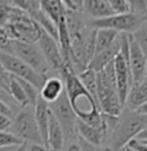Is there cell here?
<instances>
[{"instance_id": "obj_1", "label": "cell", "mask_w": 147, "mask_h": 151, "mask_svg": "<svg viewBox=\"0 0 147 151\" xmlns=\"http://www.w3.org/2000/svg\"><path fill=\"white\" fill-rule=\"evenodd\" d=\"M60 78L63 80L65 92L77 118L88 124L103 127V115L98 107L97 101L81 84L77 74L72 68L67 67Z\"/></svg>"}, {"instance_id": "obj_2", "label": "cell", "mask_w": 147, "mask_h": 151, "mask_svg": "<svg viewBox=\"0 0 147 151\" xmlns=\"http://www.w3.org/2000/svg\"><path fill=\"white\" fill-rule=\"evenodd\" d=\"M146 127L147 115L134 110L123 109L116 119L114 128L105 141V145H107L112 151H119L132 138L138 136V133Z\"/></svg>"}, {"instance_id": "obj_3", "label": "cell", "mask_w": 147, "mask_h": 151, "mask_svg": "<svg viewBox=\"0 0 147 151\" xmlns=\"http://www.w3.org/2000/svg\"><path fill=\"white\" fill-rule=\"evenodd\" d=\"M4 27L12 40L29 43H36L43 32L42 27L37 25L30 13L14 6H12L9 19Z\"/></svg>"}, {"instance_id": "obj_4", "label": "cell", "mask_w": 147, "mask_h": 151, "mask_svg": "<svg viewBox=\"0 0 147 151\" xmlns=\"http://www.w3.org/2000/svg\"><path fill=\"white\" fill-rule=\"evenodd\" d=\"M88 22L92 29H111L118 32L132 34L142 23H145V19L141 14L134 12H125L112 13L101 18H88Z\"/></svg>"}, {"instance_id": "obj_5", "label": "cell", "mask_w": 147, "mask_h": 151, "mask_svg": "<svg viewBox=\"0 0 147 151\" xmlns=\"http://www.w3.org/2000/svg\"><path fill=\"white\" fill-rule=\"evenodd\" d=\"M9 129L26 143H43L35 115H34V106L27 105L22 107L21 111L12 120Z\"/></svg>"}, {"instance_id": "obj_6", "label": "cell", "mask_w": 147, "mask_h": 151, "mask_svg": "<svg viewBox=\"0 0 147 151\" xmlns=\"http://www.w3.org/2000/svg\"><path fill=\"white\" fill-rule=\"evenodd\" d=\"M12 53L17 56L19 60H22L30 67H32L35 71L44 76H49V73H52L50 67L48 66L44 54L42 53L39 45L36 43L21 42V40H12Z\"/></svg>"}, {"instance_id": "obj_7", "label": "cell", "mask_w": 147, "mask_h": 151, "mask_svg": "<svg viewBox=\"0 0 147 151\" xmlns=\"http://www.w3.org/2000/svg\"><path fill=\"white\" fill-rule=\"evenodd\" d=\"M0 65H1L3 68L8 74L13 75V76H17L19 79H23L26 81H30L39 91L42 88L44 80L47 79V76H44V75L35 71L32 67H30L29 65L25 63L22 60H19L13 53H6V52L0 50Z\"/></svg>"}, {"instance_id": "obj_8", "label": "cell", "mask_w": 147, "mask_h": 151, "mask_svg": "<svg viewBox=\"0 0 147 151\" xmlns=\"http://www.w3.org/2000/svg\"><path fill=\"white\" fill-rule=\"evenodd\" d=\"M49 109L56 116V119L60 123L61 128L65 134V142L76 138V119L77 116L75 114L72 106L67 98L66 92L58 97L56 101L49 104Z\"/></svg>"}, {"instance_id": "obj_9", "label": "cell", "mask_w": 147, "mask_h": 151, "mask_svg": "<svg viewBox=\"0 0 147 151\" xmlns=\"http://www.w3.org/2000/svg\"><path fill=\"white\" fill-rule=\"evenodd\" d=\"M36 44L39 45L42 53L44 54V58H45L48 66L50 67L52 73H56L58 76H61V75L63 74V71L66 70L68 66L63 61V57H62V54H61V49H60V45H58V42L53 36H50L49 34L43 31L40 37L37 39Z\"/></svg>"}, {"instance_id": "obj_10", "label": "cell", "mask_w": 147, "mask_h": 151, "mask_svg": "<svg viewBox=\"0 0 147 151\" xmlns=\"http://www.w3.org/2000/svg\"><path fill=\"white\" fill-rule=\"evenodd\" d=\"M114 68H115V80H116V91H118L119 99L124 107L125 98L128 92L133 84V79L129 68V61L119 52L114 58Z\"/></svg>"}, {"instance_id": "obj_11", "label": "cell", "mask_w": 147, "mask_h": 151, "mask_svg": "<svg viewBox=\"0 0 147 151\" xmlns=\"http://www.w3.org/2000/svg\"><path fill=\"white\" fill-rule=\"evenodd\" d=\"M146 65L147 58L141 50L137 42L133 39L132 34H129V68L133 79V84L142 83L146 78Z\"/></svg>"}, {"instance_id": "obj_12", "label": "cell", "mask_w": 147, "mask_h": 151, "mask_svg": "<svg viewBox=\"0 0 147 151\" xmlns=\"http://www.w3.org/2000/svg\"><path fill=\"white\" fill-rule=\"evenodd\" d=\"M76 136L84 138L88 142L95 143V145H103L106 141V136H107V127L105 124V120H103V127H95V125L88 124V123H85L77 118Z\"/></svg>"}, {"instance_id": "obj_13", "label": "cell", "mask_w": 147, "mask_h": 151, "mask_svg": "<svg viewBox=\"0 0 147 151\" xmlns=\"http://www.w3.org/2000/svg\"><path fill=\"white\" fill-rule=\"evenodd\" d=\"M65 145V134L61 128L60 123L53 115V112H49V124H48L47 132V147L50 151H61Z\"/></svg>"}, {"instance_id": "obj_14", "label": "cell", "mask_w": 147, "mask_h": 151, "mask_svg": "<svg viewBox=\"0 0 147 151\" xmlns=\"http://www.w3.org/2000/svg\"><path fill=\"white\" fill-rule=\"evenodd\" d=\"M119 49H120V34H119L118 39H116L108 48H106V49L101 50V52L95 53L94 56L92 57V60L89 61V63H88L87 67H90L92 70H94V71L102 70L107 63H110L111 61H114L115 56L119 53Z\"/></svg>"}, {"instance_id": "obj_15", "label": "cell", "mask_w": 147, "mask_h": 151, "mask_svg": "<svg viewBox=\"0 0 147 151\" xmlns=\"http://www.w3.org/2000/svg\"><path fill=\"white\" fill-rule=\"evenodd\" d=\"M65 91V84L63 80L57 75L48 76L42 85L39 91V96L48 104H52L53 101L60 97Z\"/></svg>"}, {"instance_id": "obj_16", "label": "cell", "mask_w": 147, "mask_h": 151, "mask_svg": "<svg viewBox=\"0 0 147 151\" xmlns=\"http://www.w3.org/2000/svg\"><path fill=\"white\" fill-rule=\"evenodd\" d=\"M49 104L45 102L44 99L40 97H37L36 104L34 106V115H35V120L37 128H39L40 136H42L43 143L47 146V132H48V124H49Z\"/></svg>"}, {"instance_id": "obj_17", "label": "cell", "mask_w": 147, "mask_h": 151, "mask_svg": "<svg viewBox=\"0 0 147 151\" xmlns=\"http://www.w3.org/2000/svg\"><path fill=\"white\" fill-rule=\"evenodd\" d=\"M147 102V84L146 83H136L132 84L128 92V96L124 102V109L134 110L137 111L143 104Z\"/></svg>"}, {"instance_id": "obj_18", "label": "cell", "mask_w": 147, "mask_h": 151, "mask_svg": "<svg viewBox=\"0 0 147 151\" xmlns=\"http://www.w3.org/2000/svg\"><path fill=\"white\" fill-rule=\"evenodd\" d=\"M80 11L88 18H101L114 13L107 0H83Z\"/></svg>"}, {"instance_id": "obj_19", "label": "cell", "mask_w": 147, "mask_h": 151, "mask_svg": "<svg viewBox=\"0 0 147 151\" xmlns=\"http://www.w3.org/2000/svg\"><path fill=\"white\" fill-rule=\"evenodd\" d=\"M39 8L56 23H58L61 16H63L66 12V6L61 0H39Z\"/></svg>"}, {"instance_id": "obj_20", "label": "cell", "mask_w": 147, "mask_h": 151, "mask_svg": "<svg viewBox=\"0 0 147 151\" xmlns=\"http://www.w3.org/2000/svg\"><path fill=\"white\" fill-rule=\"evenodd\" d=\"M118 31L111 29H95V48H94V54L101 52L111 45L112 43L118 39L119 36Z\"/></svg>"}, {"instance_id": "obj_21", "label": "cell", "mask_w": 147, "mask_h": 151, "mask_svg": "<svg viewBox=\"0 0 147 151\" xmlns=\"http://www.w3.org/2000/svg\"><path fill=\"white\" fill-rule=\"evenodd\" d=\"M11 97L13 98V101L17 102L21 107H25V106L29 105V101H27V97L25 94V91H23L21 83L18 81V79L13 75L9 74V83H8V91H6Z\"/></svg>"}, {"instance_id": "obj_22", "label": "cell", "mask_w": 147, "mask_h": 151, "mask_svg": "<svg viewBox=\"0 0 147 151\" xmlns=\"http://www.w3.org/2000/svg\"><path fill=\"white\" fill-rule=\"evenodd\" d=\"M77 78L97 101V71L92 70L90 67H85L83 71L77 74Z\"/></svg>"}, {"instance_id": "obj_23", "label": "cell", "mask_w": 147, "mask_h": 151, "mask_svg": "<svg viewBox=\"0 0 147 151\" xmlns=\"http://www.w3.org/2000/svg\"><path fill=\"white\" fill-rule=\"evenodd\" d=\"M132 36L139 45L141 50L145 54V57L147 58V25L146 23H142L136 31H133Z\"/></svg>"}, {"instance_id": "obj_24", "label": "cell", "mask_w": 147, "mask_h": 151, "mask_svg": "<svg viewBox=\"0 0 147 151\" xmlns=\"http://www.w3.org/2000/svg\"><path fill=\"white\" fill-rule=\"evenodd\" d=\"M23 143L21 138H18L14 133L8 130H0V147L3 146H17Z\"/></svg>"}, {"instance_id": "obj_25", "label": "cell", "mask_w": 147, "mask_h": 151, "mask_svg": "<svg viewBox=\"0 0 147 151\" xmlns=\"http://www.w3.org/2000/svg\"><path fill=\"white\" fill-rule=\"evenodd\" d=\"M76 141L79 142L81 151H112L107 145H95V143L88 142L79 136H76Z\"/></svg>"}, {"instance_id": "obj_26", "label": "cell", "mask_w": 147, "mask_h": 151, "mask_svg": "<svg viewBox=\"0 0 147 151\" xmlns=\"http://www.w3.org/2000/svg\"><path fill=\"white\" fill-rule=\"evenodd\" d=\"M0 50L12 53V39L9 37L4 26H0Z\"/></svg>"}, {"instance_id": "obj_27", "label": "cell", "mask_w": 147, "mask_h": 151, "mask_svg": "<svg viewBox=\"0 0 147 151\" xmlns=\"http://www.w3.org/2000/svg\"><path fill=\"white\" fill-rule=\"evenodd\" d=\"M12 11V4L9 0H0V26H5Z\"/></svg>"}, {"instance_id": "obj_28", "label": "cell", "mask_w": 147, "mask_h": 151, "mask_svg": "<svg viewBox=\"0 0 147 151\" xmlns=\"http://www.w3.org/2000/svg\"><path fill=\"white\" fill-rule=\"evenodd\" d=\"M108 5L111 6L114 13H125L131 12V6H129L128 0H107Z\"/></svg>"}, {"instance_id": "obj_29", "label": "cell", "mask_w": 147, "mask_h": 151, "mask_svg": "<svg viewBox=\"0 0 147 151\" xmlns=\"http://www.w3.org/2000/svg\"><path fill=\"white\" fill-rule=\"evenodd\" d=\"M129 6H131V12H134L137 14L145 16L147 11V0H128Z\"/></svg>"}, {"instance_id": "obj_30", "label": "cell", "mask_w": 147, "mask_h": 151, "mask_svg": "<svg viewBox=\"0 0 147 151\" xmlns=\"http://www.w3.org/2000/svg\"><path fill=\"white\" fill-rule=\"evenodd\" d=\"M9 3L12 4V6H14V8H18V9H22V11L30 13V14L34 12L32 5H31V3H30V0H9Z\"/></svg>"}, {"instance_id": "obj_31", "label": "cell", "mask_w": 147, "mask_h": 151, "mask_svg": "<svg viewBox=\"0 0 147 151\" xmlns=\"http://www.w3.org/2000/svg\"><path fill=\"white\" fill-rule=\"evenodd\" d=\"M126 145H129L134 151H147V145L143 142L142 139L137 138V137L132 138L128 143H126Z\"/></svg>"}, {"instance_id": "obj_32", "label": "cell", "mask_w": 147, "mask_h": 151, "mask_svg": "<svg viewBox=\"0 0 147 151\" xmlns=\"http://www.w3.org/2000/svg\"><path fill=\"white\" fill-rule=\"evenodd\" d=\"M62 151H81V149H80L79 142H77L76 138H75V139H71V141H66L63 145Z\"/></svg>"}, {"instance_id": "obj_33", "label": "cell", "mask_w": 147, "mask_h": 151, "mask_svg": "<svg viewBox=\"0 0 147 151\" xmlns=\"http://www.w3.org/2000/svg\"><path fill=\"white\" fill-rule=\"evenodd\" d=\"M12 124V118L0 112V130H8Z\"/></svg>"}, {"instance_id": "obj_34", "label": "cell", "mask_w": 147, "mask_h": 151, "mask_svg": "<svg viewBox=\"0 0 147 151\" xmlns=\"http://www.w3.org/2000/svg\"><path fill=\"white\" fill-rule=\"evenodd\" d=\"M27 151H50L44 143H27Z\"/></svg>"}, {"instance_id": "obj_35", "label": "cell", "mask_w": 147, "mask_h": 151, "mask_svg": "<svg viewBox=\"0 0 147 151\" xmlns=\"http://www.w3.org/2000/svg\"><path fill=\"white\" fill-rule=\"evenodd\" d=\"M0 112H3V114H5L8 116H12V114H13V111H12V109L9 107V105L3 101L1 98H0Z\"/></svg>"}, {"instance_id": "obj_36", "label": "cell", "mask_w": 147, "mask_h": 151, "mask_svg": "<svg viewBox=\"0 0 147 151\" xmlns=\"http://www.w3.org/2000/svg\"><path fill=\"white\" fill-rule=\"evenodd\" d=\"M61 1L66 6V9H79L76 0H61Z\"/></svg>"}, {"instance_id": "obj_37", "label": "cell", "mask_w": 147, "mask_h": 151, "mask_svg": "<svg viewBox=\"0 0 147 151\" xmlns=\"http://www.w3.org/2000/svg\"><path fill=\"white\" fill-rule=\"evenodd\" d=\"M137 138H139V139H145V138H147V127L145 129H142L141 132L138 133V136H137Z\"/></svg>"}, {"instance_id": "obj_38", "label": "cell", "mask_w": 147, "mask_h": 151, "mask_svg": "<svg viewBox=\"0 0 147 151\" xmlns=\"http://www.w3.org/2000/svg\"><path fill=\"white\" fill-rule=\"evenodd\" d=\"M13 151H27V143L26 142L21 143V145H18Z\"/></svg>"}, {"instance_id": "obj_39", "label": "cell", "mask_w": 147, "mask_h": 151, "mask_svg": "<svg viewBox=\"0 0 147 151\" xmlns=\"http://www.w3.org/2000/svg\"><path fill=\"white\" fill-rule=\"evenodd\" d=\"M138 112H141V114H145V115H147V102L146 104H143L141 107H139L138 110H137Z\"/></svg>"}, {"instance_id": "obj_40", "label": "cell", "mask_w": 147, "mask_h": 151, "mask_svg": "<svg viewBox=\"0 0 147 151\" xmlns=\"http://www.w3.org/2000/svg\"><path fill=\"white\" fill-rule=\"evenodd\" d=\"M17 146H18V145H17ZM17 146H3V147H0V151H13Z\"/></svg>"}, {"instance_id": "obj_41", "label": "cell", "mask_w": 147, "mask_h": 151, "mask_svg": "<svg viewBox=\"0 0 147 151\" xmlns=\"http://www.w3.org/2000/svg\"><path fill=\"white\" fill-rule=\"evenodd\" d=\"M119 151H134V150H133V149H132V147L129 146V145H125V146H123V147H121V149L119 150Z\"/></svg>"}, {"instance_id": "obj_42", "label": "cell", "mask_w": 147, "mask_h": 151, "mask_svg": "<svg viewBox=\"0 0 147 151\" xmlns=\"http://www.w3.org/2000/svg\"><path fill=\"white\" fill-rule=\"evenodd\" d=\"M77 1V6H79V9H81V3H83V0H76Z\"/></svg>"}, {"instance_id": "obj_43", "label": "cell", "mask_w": 147, "mask_h": 151, "mask_svg": "<svg viewBox=\"0 0 147 151\" xmlns=\"http://www.w3.org/2000/svg\"><path fill=\"white\" fill-rule=\"evenodd\" d=\"M143 19H145V23L147 25V11H146V13H145V16H143Z\"/></svg>"}, {"instance_id": "obj_44", "label": "cell", "mask_w": 147, "mask_h": 151, "mask_svg": "<svg viewBox=\"0 0 147 151\" xmlns=\"http://www.w3.org/2000/svg\"><path fill=\"white\" fill-rule=\"evenodd\" d=\"M142 141H143V142H145V143H146V145H147V138H145V139H142Z\"/></svg>"}, {"instance_id": "obj_45", "label": "cell", "mask_w": 147, "mask_h": 151, "mask_svg": "<svg viewBox=\"0 0 147 151\" xmlns=\"http://www.w3.org/2000/svg\"><path fill=\"white\" fill-rule=\"evenodd\" d=\"M146 73H147V65H146Z\"/></svg>"}, {"instance_id": "obj_46", "label": "cell", "mask_w": 147, "mask_h": 151, "mask_svg": "<svg viewBox=\"0 0 147 151\" xmlns=\"http://www.w3.org/2000/svg\"><path fill=\"white\" fill-rule=\"evenodd\" d=\"M61 151H62V150H61Z\"/></svg>"}]
</instances>
